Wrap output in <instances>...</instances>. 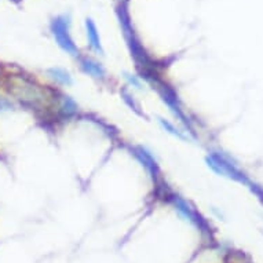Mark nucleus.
<instances>
[{
    "instance_id": "obj_1",
    "label": "nucleus",
    "mask_w": 263,
    "mask_h": 263,
    "mask_svg": "<svg viewBox=\"0 0 263 263\" xmlns=\"http://www.w3.org/2000/svg\"><path fill=\"white\" fill-rule=\"evenodd\" d=\"M51 30H53V34L57 43L63 51H66L70 55L76 57L79 54L78 47L76 44L73 43V40L70 37V33H69V20L65 17V15H61V17H57L54 18L53 22H51Z\"/></svg>"
},
{
    "instance_id": "obj_2",
    "label": "nucleus",
    "mask_w": 263,
    "mask_h": 263,
    "mask_svg": "<svg viewBox=\"0 0 263 263\" xmlns=\"http://www.w3.org/2000/svg\"><path fill=\"white\" fill-rule=\"evenodd\" d=\"M205 161H207V164H208L211 170L215 171L216 174L223 176H229V178H233V179L239 180V182H247L245 176L237 168H234L233 164H229L228 161L218 156V155L208 156L205 159Z\"/></svg>"
},
{
    "instance_id": "obj_3",
    "label": "nucleus",
    "mask_w": 263,
    "mask_h": 263,
    "mask_svg": "<svg viewBox=\"0 0 263 263\" xmlns=\"http://www.w3.org/2000/svg\"><path fill=\"white\" fill-rule=\"evenodd\" d=\"M174 203H175V210L178 211V214H179L183 219L189 220L192 223H197V215H196L195 211L190 208V205L187 204L183 199L176 197Z\"/></svg>"
},
{
    "instance_id": "obj_4",
    "label": "nucleus",
    "mask_w": 263,
    "mask_h": 263,
    "mask_svg": "<svg viewBox=\"0 0 263 263\" xmlns=\"http://www.w3.org/2000/svg\"><path fill=\"white\" fill-rule=\"evenodd\" d=\"M82 68H83L86 73H88L90 76H93L95 79H103V76H105V69L102 68V65L98 63L97 61H94V59H82Z\"/></svg>"
},
{
    "instance_id": "obj_5",
    "label": "nucleus",
    "mask_w": 263,
    "mask_h": 263,
    "mask_svg": "<svg viewBox=\"0 0 263 263\" xmlns=\"http://www.w3.org/2000/svg\"><path fill=\"white\" fill-rule=\"evenodd\" d=\"M86 28H87V36L90 46L93 47L97 53L102 54V46H101V39H99V34H98L97 26L94 24L93 20L86 21Z\"/></svg>"
},
{
    "instance_id": "obj_6",
    "label": "nucleus",
    "mask_w": 263,
    "mask_h": 263,
    "mask_svg": "<svg viewBox=\"0 0 263 263\" xmlns=\"http://www.w3.org/2000/svg\"><path fill=\"white\" fill-rule=\"evenodd\" d=\"M49 73L51 74V78L55 79V80H57V82H59V83L66 84V86L72 84V78H70V74H69L68 72L65 70V69H62V68H50Z\"/></svg>"
},
{
    "instance_id": "obj_7",
    "label": "nucleus",
    "mask_w": 263,
    "mask_h": 263,
    "mask_svg": "<svg viewBox=\"0 0 263 263\" xmlns=\"http://www.w3.org/2000/svg\"><path fill=\"white\" fill-rule=\"evenodd\" d=\"M137 156L141 159L143 163H145V166L149 168L151 171L156 170V161L153 159L151 153L145 149V147H138L137 149Z\"/></svg>"
},
{
    "instance_id": "obj_8",
    "label": "nucleus",
    "mask_w": 263,
    "mask_h": 263,
    "mask_svg": "<svg viewBox=\"0 0 263 263\" xmlns=\"http://www.w3.org/2000/svg\"><path fill=\"white\" fill-rule=\"evenodd\" d=\"M159 123H160L161 127H163L167 132H170L171 135H174V137H176V138H180V139H186L185 135H183V134L178 130V128H175V127L172 126L170 122H167V120H164V119L159 117Z\"/></svg>"
},
{
    "instance_id": "obj_9",
    "label": "nucleus",
    "mask_w": 263,
    "mask_h": 263,
    "mask_svg": "<svg viewBox=\"0 0 263 263\" xmlns=\"http://www.w3.org/2000/svg\"><path fill=\"white\" fill-rule=\"evenodd\" d=\"M126 79L128 80V83L130 84H134L137 88H141V82H139L135 76H131V74L126 73Z\"/></svg>"
},
{
    "instance_id": "obj_10",
    "label": "nucleus",
    "mask_w": 263,
    "mask_h": 263,
    "mask_svg": "<svg viewBox=\"0 0 263 263\" xmlns=\"http://www.w3.org/2000/svg\"><path fill=\"white\" fill-rule=\"evenodd\" d=\"M7 106H10V103L6 102L5 99H0V110H2V109H5V107H7Z\"/></svg>"
}]
</instances>
